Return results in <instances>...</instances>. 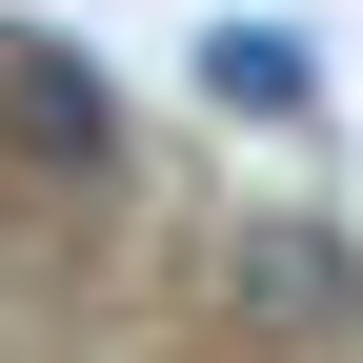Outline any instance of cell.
<instances>
[{
    "label": "cell",
    "instance_id": "obj_3",
    "mask_svg": "<svg viewBox=\"0 0 363 363\" xmlns=\"http://www.w3.org/2000/svg\"><path fill=\"white\" fill-rule=\"evenodd\" d=\"M202 81H222L242 121H303V40H242V21H222V40H202Z\"/></svg>",
    "mask_w": 363,
    "mask_h": 363
},
{
    "label": "cell",
    "instance_id": "obj_1",
    "mask_svg": "<svg viewBox=\"0 0 363 363\" xmlns=\"http://www.w3.org/2000/svg\"><path fill=\"white\" fill-rule=\"evenodd\" d=\"M0 101H21V162L101 182V142H121V121H101V81H81V61H40V40H21V61H0Z\"/></svg>",
    "mask_w": 363,
    "mask_h": 363
},
{
    "label": "cell",
    "instance_id": "obj_2",
    "mask_svg": "<svg viewBox=\"0 0 363 363\" xmlns=\"http://www.w3.org/2000/svg\"><path fill=\"white\" fill-rule=\"evenodd\" d=\"M242 283H262V323H343V242H303V222L242 242Z\"/></svg>",
    "mask_w": 363,
    "mask_h": 363
}]
</instances>
